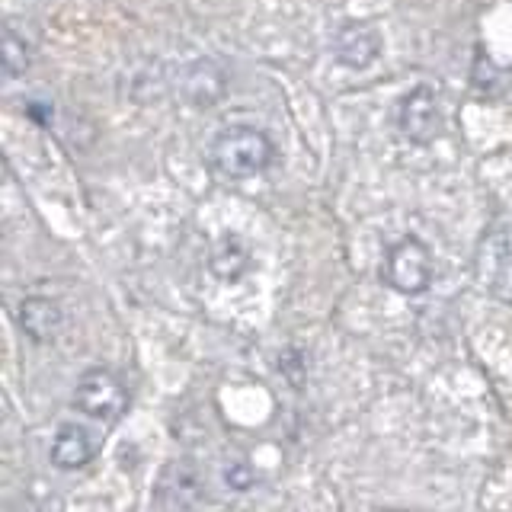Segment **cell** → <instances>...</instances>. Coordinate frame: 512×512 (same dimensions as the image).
I'll list each match as a JSON object with an SVG mask.
<instances>
[{
    "label": "cell",
    "instance_id": "10",
    "mask_svg": "<svg viewBox=\"0 0 512 512\" xmlns=\"http://www.w3.org/2000/svg\"><path fill=\"white\" fill-rule=\"evenodd\" d=\"M212 269H215L218 279H237V276H244V269H247V253H244V247H240L237 240H224V244L212 256Z\"/></svg>",
    "mask_w": 512,
    "mask_h": 512
},
{
    "label": "cell",
    "instance_id": "9",
    "mask_svg": "<svg viewBox=\"0 0 512 512\" xmlns=\"http://www.w3.org/2000/svg\"><path fill=\"white\" fill-rule=\"evenodd\" d=\"M32 61V48L23 39V32H16L13 26H4L0 32V71H4L7 80H16L29 71Z\"/></svg>",
    "mask_w": 512,
    "mask_h": 512
},
{
    "label": "cell",
    "instance_id": "1",
    "mask_svg": "<svg viewBox=\"0 0 512 512\" xmlns=\"http://www.w3.org/2000/svg\"><path fill=\"white\" fill-rule=\"evenodd\" d=\"M208 157H212L221 176L250 180V176H260L276 160V144L256 125H228L215 135Z\"/></svg>",
    "mask_w": 512,
    "mask_h": 512
},
{
    "label": "cell",
    "instance_id": "2",
    "mask_svg": "<svg viewBox=\"0 0 512 512\" xmlns=\"http://www.w3.org/2000/svg\"><path fill=\"white\" fill-rule=\"evenodd\" d=\"M381 276L400 295H423L432 285V253L420 237H400L388 247Z\"/></svg>",
    "mask_w": 512,
    "mask_h": 512
},
{
    "label": "cell",
    "instance_id": "8",
    "mask_svg": "<svg viewBox=\"0 0 512 512\" xmlns=\"http://www.w3.org/2000/svg\"><path fill=\"white\" fill-rule=\"evenodd\" d=\"M61 308H58V301L52 298H26L20 304V324L23 330L32 336L36 343H48V340H55V333L61 330Z\"/></svg>",
    "mask_w": 512,
    "mask_h": 512
},
{
    "label": "cell",
    "instance_id": "4",
    "mask_svg": "<svg viewBox=\"0 0 512 512\" xmlns=\"http://www.w3.org/2000/svg\"><path fill=\"white\" fill-rule=\"evenodd\" d=\"M400 128L413 144H432L442 135V103L439 93L420 84L400 103Z\"/></svg>",
    "mask_w": 512,
    "mask_h": 512
},
{
    "label": "cell",
    "instance_id": "11",
    "mask_svg": "<svg viewBox=\"0 0 512 512\" xmlns=\"http://www.w3.org/2000/svg\"><path fill=\"white\" fill-rule=\"evenodd\" d=\"M224 484H231L234 490H247L253 484V471L250 468H228L224 471Z\"/></svg>",
    "mask_w": 512,
    "mask_h": 512
},
{
    "label": "cell",
    "instance_id": "7",
    "mask_svg": "<svg viewBox=\"0 0 512 512\" xmlns=\"http://www.w3.org/2000/svg\"><path fill=\"white\" fill-rule=\"evenodd\" d=\"M96 455V442L84 426H61L52 439V464L61 471H77L90 464Z\"/></svg>",
    "mask_w": 512,
    "mask_h": 512
},
{
    "label": "cell",
    "instance_id": "6",
    "mask_svg": "<svg viewBox=\"0 0 512 512\" xmlns=\"http://www.w3.org/2000/svg\"><path fill=\"white\" fill-rule=\"evenodd\" d=\"M228 93V77H224V71L218 68L215 61H196L189 64L186 74H183V96L199 109H208L221 103V96Z\"/></svg>",
    "mask_w": 512,
    "mask_h": 512
},
{
    "label": "cell",
    "instance_id": "3",
    "mask_svg": "<svg viewBox=\"0 0 512 512\" xmlns=\"http://www.w3.org/2000/svg\"><path fill=\"white\" fill-rule=\"evenodd\" d=\"M74 407L93 416V420L116 423L128 407V391L116 372H109V368H90V372L80 375L74 388Z\"/></svg>",
    "mask_w": 512,
    "mask_h": 512
},
{
    "label": "cell",
    "instance_id": "5",
    "mask_svg": "<svg viewBox=\"0 0 512 512\" xmlns=\"http://www.w3.org/2000/svg\"><path fill=\"white\" fill-rule=\"evenodd\" d=\"M333 52L343 68L365 71V68H372L381 55V36H378V29L368 23H346L336 32Z\"/></svg>",
    "mask_w": 512,
    "mask_h": 512
}]
</instances>
